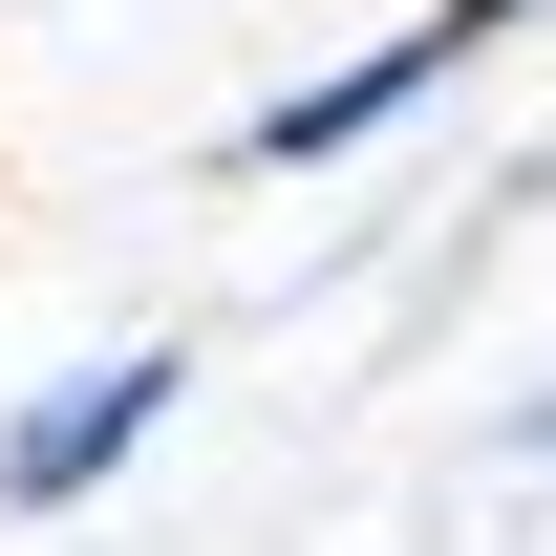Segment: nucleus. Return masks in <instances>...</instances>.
Returning <instances> with one entry per match:
<instances>
[{
    "instance_id": "1",
    "label": "nucleus",
    "mask_w": 556,
    "mask_h": 556,
    "mask_svg": "<svg viewBox=\"0 0 556 556\" xmlns=\"http://www.w3.org/2000/svg\"><path fill=\"white\" fill-rule=\"evenodd\" d=\"M172 407H193V343H172V321H150V343H86V364H43V386L0 407V514H86V492L129 471Z\"/></svg>"
},
{
    "instance_id": "2",
    "label": "nucleus",
    "mask_w": 556,
    "mask_h": 556,
    "mask_svg": "<svg viewBox=\"0 0 556 556\" xmlns=\"http://www.w3.org/2000/svg\"><path fill=\"white\" fill-rule=\"evenodd\" d=\"M428 86H450V22H386V43H343V65H300L278 108H236V129H214V172H343V150L407 129Z\"/></svg>"
},
{
    "instance_id": "3",
    "label": "nucleus",
    "mask_w": 556,
    "mask_h": 556,
    "mask_svg": "<svg viewBox=\"0 0 556 556\" xmlns=\"http://www.w3.org/2000/svg\"><path fill=\"white\" fill-rule=\"evenodd\" d=\"M428 22H450V65H492V43H514V22H556V0H428Z\"/></svg>"
},
{
    "instance_id": "4",
    "label": "nucleus",
    "mask_w": 556,
    "mask_h": 556,
    "mask_svg": "<svg viewBox=\"0 0 556 556\" xmlns=\"http://www.w3.org/2000/svg\"><path fill=\"white\" fill-rule=\"evenodd\" d=\"M492 450H514V471H556V364L514 386V407H492Z\"/></svg>"
}]
</instances>
